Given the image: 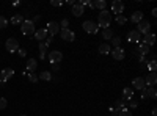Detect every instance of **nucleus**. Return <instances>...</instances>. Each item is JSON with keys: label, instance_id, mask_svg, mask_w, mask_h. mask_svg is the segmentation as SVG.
I'll return each mask as SVG.
<instances>
[{"label": "nucleus", "instance_id": "1", "mask_svg": "<svg viewBox=\"0 0 157 116\" xmlns=\"http://www.w3.org/2000/svg\"><path fill=\"white\" fill-rule=\"evenodd\" d=\"M110 24H112V14L110 11L107 9H102L99 14H98V25L104 28H110Z\"/></svg>", "mask_w": 157, "mask_h": 116}, {"label": "nucleus", "instance_id": "2", "mask_svg": "<svg viewBox=\"0 0 157 116\" xmlns=\"http://www.w3.org/2000/svg\"><path fill=\"white\" fill-rule=\"evenodd\" d=\"M82 28H83L86 33H90V35H96V33L99 32V25H98L96 22H93V21H85V22L82 24Z\"/></svg>", "mask_w": 157, "mask_h": 116}, {"label": "nucleus", "instance_id": "3", "mask_svg": "<svg viewBox=\"0 0 157 116\" xmlns=\"http://www.w3.org/2000/svg\"><path fill=\"white\" fill-rule=\"evenodd\" d=\"M21 32H22V35H25V36L33 35V33H35V24H33L32 21H24V22L21 24Z\"/></svg>", "mask_w": 157, "mask_h": 116}, {"label": "nucleus", "instance_id": "4", "mask_svg": "<svg viewBox=\"0 0 157 116\" xmlns=\"http://www.w3.org/2000/svg\"><path fill=\"white\" fill-rule=\"evenodd\" d=\"M5 47H6V50L10 54H14V52L19 50V41L16 39V38H8L6 43H5Z\"/></svg>", "mask_w": 157, "mask_h": 116}, {"label": "nucleus", "instance_id": "5", "mask_svg": "<svg viewBox=\"0 0 157 116\" xmlns=\"http://www.w3.org/2000/svg\"><path fill=\"white\" fill-rule=\"evenodd\" d=\"M47 58H49V63L50 64H60L61 60H63V54L60 52V50H52Z\"/></svg>", "mask_w": 157, "mask_h": 116}, {"label": "nucleus", "instance_id": "6", "mask_svg": "<svg viewBox=\"0 0 157 116\" xmlns=\"http://www.w3.org/2000/svg\"><path fill=\"white\" fill-rule=\"evenodd\" d=\"M60 38H61V39H64V41L72 43V41L75 39V33H74L72 30H69V28H61V32H60Z\"/></svg>", "mask_w": 157, "mask_h": 116}, {"label": "nucleus", "instance_id": "7", "mask_svg": "<svg viewBox=\"0 0 157 116\" xmlns=\"http://www.w3.org/2000/svg\"><path fill=\"white\" fill-rule=\"evenodd\" d=\"M149 30H151V24L148 22V21H145V19H143L141 22H138L137 24V32L141 35H146V33H149Z\"/></svg>", "mask_w": 157, "mask_h": 116}, {"label": "nucleus", "instance_id": "8", "mask_svg": "<svg viewBox=\"0 0 157 116\" xmlns=\"http://www.w3.org/2000/svg\"><path fill=\"white\" fill-rule=\"evenodd\" d=\"M112 57H113L115 60H118V61L124 60V57H126L124 49H123L121 46H120V47H113V49H112Z\"/></svg>", "mask_w": 157, "mask_h": 116}, {"label": "nucleus", "instance_id": "9", "mask_svg": "<svg viewBox=\"0 0 157 116\" xmlns=\"http://www.w3.org/2000/svg\"><path fill=\"white\" fill-rule=\"evenodd\" d=\"M123 11H124L123 2H120V0H115V2L112 3V13H115L116 16H120V14H123Z\"/></svg>", "mask_w": 157, "mask_h": 116}, {"label": "nucleus", "instance_id": "10", "mask_svg": "<svg viewBox=\"0 0 157 116\" xmlns=\"http://www.w3.org/2000/svg\"><path fill=\"white\" fill-rule=\"evenodd\" d=\"M47 33L50 35V36H55L58 32H60V24H57V22H47Z\"/></svg>", "mask_w": 157, "mask_h": 116}, {"label": "nucleus", "instance_id": "11", "mask_svg": "<svg viewBox=\"0 0 157 116\" xmlns=\"http://www.w3.org/2000/svg\"><path fill=\"white\" fill-rule=\"evenodd\" d=\"M132 86L137 89V91H141V89H145L146 85H145V79L143 77H135V79L132 80Z\"/></svg>", "mask_w": 157, "mask_h": 116}, {"label": "nucleus", "instance_id": "12", "mask_svg": "<svg viewBox=\"0 0 157 116\" xmlns=\"http://www.w3.org/2000/svg\"><path fill=\"white\" fill-rule=\"evenodd\" d=\"M155 83H157V75H155V72H149V74L145 77V85H146V88L155 86Z\"/></svg>", "mask_w": 157, "mask_h": 116}, {"label": "nucleus", "instance_id": "13", "mask_svg": "<svg viewBox=\"0 0 157 116\" xmlns=\"http://www.w3.org/2000/svg\"><path fill=\"white\" fill-rule=\"evenodd\" d=\"M135 54H140V55H143V57H146L151 50H149V46H146L145 43H138V47H137V50H134Z\"/></svg>", "mask_w": 157, "mask_h": 116}, {"label": "nucleus", "instance_id": "14", "mask_svg": "<svg viewBox=\"0 0 157 116\" xmlns=\"http://www.w3.org/2000/svg\"><path fill=\"white\" fill-rule=\"evenodd\" d=\"M140 38H141V35L137 30H130L127 33V41L129 43H140Z\"/></svg>", "mask_w": 157, "mask_h": 116}, {"label": "nucleus", "instance_id": "15", "mask_svg": "<svg viewBox=\"0 0 157 116\" xmlns=\"http://www.w3.org/2000/svg\"><path fill=\"white\" fill-rule=\"evenodd\" d=\"M46 38H47V30H46V28H38V30H35V39H38L39 43H43Z\"/></svg>", "mask_w": 157, "mask_h": 116}, {"label": "nucleus", "instance_id": "16", "mask_svg": "<svg viewBox=\"0 0 157 116\" xmlns=\"http://www.w3.org/2000/svg\"><path fill=\"white\" fill-rule=\"evenodd\" d=\"M141 43H145L146 46H149V47H151V46L155 43V35H154V33H151V32H149V33H146Z\"/></svg>", "mask_w": 157, "mask_h": 116}, {"label": "nucleus", "instance_id": "17", "mask_svg": "<svg viewBox=\"0 0 157 116\" xmlns=\"http://www.w3.org/2000/svg\"><path fill=\"white\" fill-rule=\"evenodd\" d=\"M83 13H85V8H83L82 5H78V3H74V5H72V14H74L75 17H80Z\"/></svg>", "mask_w": 157, "mask_h": 116}, {"label": "nucleus", "instance_id": "18", "mask_svg": "<svg viewBox=\"0 0 157 116\" xmlns=\"http://www.w3.org/2000/svg\"><path fill=\"white\" fill-rule=\"evenodd\" d=\"M126 105H127V100H124V99H120V100H116V102H115L113 110L118 113V111H121L123 108H126Z\"/></svg>", "mask_w": 157, "mask_h": 116}, {"label": "nucleus", "instance_id": "19", "mask_svg": "<svg viewBox=\"0 0 157 116\" xmlns=\"http://www.w3.org/2000/svg\"><path fill=\"white\" fill-rule=\"evenodd\" d=\"M132 97H134V88H129V86L123 88V99L124 100H129V99H132Z\"/></svg>", "mask_w": 157, "mask_h": 116}, {"label": "nucleus", "instance_id": "20", "mask_svg": "<svg viewBox=\"0 0 157 116\" xmlns=\"http://www.w3.org/2000/svg\"><path fill=\"white\" fill-rule=\"evenodd\" d=\"M0 75H2V79H3V80H8V79H11V77L14 75V69H11V68H5L2 72H0Z\"/></svg>", "mask_w": 157, "mask_h": 116}, {"label": "nucleus", "instance_id": "21", "mask_svg": "<svg viewBox=\"0 0 157 116\" xmlns=\"http://www.w3.org/2000/svg\"><path fill=\"white\" fill-rule=\"evenodd\" d=\"M36 68H38V61H36L35 58H30V60L27 61V71H29V72H35Z\"/></svg>", "mask_w": 157, "mask_h": 116}, {"label": "nucleus", "instance_id": "22", "mask_svg": "<svg viewBox=\"0 0 157 116\" xmlns=\"http://www.w3.org/2000/svg\"><path fill=\"white\" fill-rule=\"evenodd\" d=\"M130 21H132L134 24L141 22V21H143V13H141V11H135V13H132V16H130Z\"/></svg>", "mask_w": 157, "mask_h": 116}, {"label": "nucleus", "instance_id": "23", "mask_svg": "<svg viewBox=\"0 0 157 116\" xmlns=\"http://www.w3.org/2000/svg\"><path fill=\"white\" fill-rule=\"evenodd\" d=\"M98 50H99V54L107 55V54H110V52H112V47H110L109 44H101V46L98 47Z\"/></svg>", "mask_w": 157, "mask_h": 116}, {"label": "nucleus", "instance_id": "24", "mask_svg": "<svg viewBox=\"0 0 157 116\" xmlns=\"http://www.w3.org/2000/svg\"><path fill=\"white\" fill-rule=\"evenodd\" d=\"M47 44L43 41V43H39V58H41V60H44L46 58V50H47Z\"/></svg>", "mask_w": 157, "mask_h": 116}, {"label": "nucleus", "instance_id": "25", "mask_svg": "<svg viewBox=\"0 0 157 116\" xmlns=\"http://www.w3.org/2000/svg\"><path fill=\"white\" fill-rule=\"evenodd\" d=\"M115 35H113V30L112 28H104V32H102V38H104V39H112V38H113Z\"/></svg>", "mask_w": 157, "mask_h": 116}, {"label": "nucleus", "instance_id": "26", "mask_svg": "<svg viewBox=\"0 0 157 116\" xmlns=\"http://www.w3.org/2000/svg\"><path fill=\"white\" fill-rule=\"evenodd\" d=\"M146 68H148L149 72H155V71H157V61H155V60L146 61Z\"/></svg>", "mask_w": 157, "mask_h": 116}, {"label": "nucleus", "instance_id": "27", "mask_svg": "<svg viewBox=\"0 0 157 116\" xmlns=\"http://www.w3.org/2000/svg\"><path fill=\"white\" fill-rule=\"evenodd\" d=\"M93 6H94V8H99V9L102 11V9H105L107 2H105V0H96V2H93Z\"/></svg>", "mask_w": 157, "mask_h": 116}, {"label": "nucleus", "instance_id": "28", "mask_svg": "<svg viewBox=\"0 0 157 116\" xmlns=\"http://www.w3.org/2000/svg\"><path fill=\"white\" fill-rule=\"evenodd\" d=\"M38 77H39V80H46V82L52 80V74H50L49 71H44V72H41V74H39Z\"/></svg>", "mask_w": 157, "mask_h": 116}, {"label": "nucleus", "instance_id": "29", "mask_svg": "<svg viewBox=\"0 0 157 116\" xmlns=\"http://www.w3.org/2000/svg\"><path fill=\"white\" fill-rule=\"evenodd\" d=\"M10 22L14 24V25H17V24H22V22H24V17H22V14H14V16L11 17Z\"/></svg>", "mask_w": 157, "mask_h": 116}, {"label": "nucleus", "instance_id": "30", "mask_svg": "<svg viewBox=\"0 0 157 116\" xmlns=\"http://www.w3.org/2000/svg\"><path fill=\"white\" fill-rule=\"evenodd\" d=\"M146 91H148V97H151V99H155V97H157V91H155L154 86L146 88Z\"/></svg>", "mask_w": 157, "mask_h": 116}, {"label": "nucleus", "instance_id": "31", "mask_svg": "<svg viewBox=\"0 0 157 116\" xmlns=\"http://www.w3.org/2000/svg\"><path fill=\"white\" fill-rule=\"evenodd\" d=\"M110 41H112V46H113V47H120V46H121V38H120V36H113Z\"/></svg>", "mask_w": 157, "mask_h": 116}, {"label": "nucleus", "instance_id": "32", "mask_svg": "<svg viewBox=\"0 0 157 116\" xmlns=\"http://www.w3.org/2000/svg\"><path fill=\"white\" fill-rule=\"evenodd\" d=\"M29 80H30L32 83H36V82L39 80V77H38V74H35V72H29Z\"/></svg>", "mask_w": 157, "mask_h": 116}, {"label": "nucleus", "instance_id": "33", "mask_svg": "<svg viewBox=\"0 0 157 116\" xmlns=\"http://www.w3.org/2000/svg\"><path fill=\"white\" fill-rule=\"evenodd\" d=\"M116 22L120 24V25H124V24L127 22V19H126L124 14H120V16H116Z\"/></svg>", "mask_w": 157, "mask_h": 116}, {"label": "nucleus", "instance_id": "34", "mask_svg": "<svg viewBox=\"0 0 157 116\" xmlns=\"http://www.w3.org/2000/svg\"><path fill=\"white\" fill-rule=\"evenodd\" d=\"M118 116H132V113H130V110L126 107V108H123L121 111H118Z\"/></svg>", "mask_w": 157, "mask_h": 116}, {"label": "nucleus", "instance_id": "35", "mask_svg": "<svg viewBox=\"0 0 157 116\" xmlns=\"http://www.w3.org/2000/svg\"><path fill=\"white\" fill-rule=\"evenodd\" d=\"M127 105H129L130 108H137V107H138V102L132 97V99H129V100H127Z\"/></svg>", "mask_w": 157, "mask_h": 116}, {"label": "nucleus", "instance_id": "36", "mask_svg": "<svg viewBox=\"0 0 157 116\" xmlns=\"http://www.w3.org/2000/svg\"><path fill=\"white\" fill-rule=\"evenodd\" d=\"M6 105H8L6 99H5V97H0V110H5V108H6Z\"/></svg>", "mask_w": 157, "mask_h": 116}, {"label": "nucleus", "instance_id": "37", "mask_svg": "<svg viewBox=\"0 0 157 116\" xmlns=\"http://www.w3.org/2000/svg\"><path fill=\"white\" fill-rule=\"evenodd\" d=\"M6 25H8V21H6V17L0 16V28H5Z\"/></svg>", "mask_w": 157, "mask_h": 116}, {"label": "nucleus", "instance_id": "38", "mask_svg": "<svg viewBox=\"0 0 157 116\" xmlns=\"http://www.w3.org/2000/svg\"><path fill=\"white\" fill-rule=\"evenodd\" d=\"M68 25H69V21H68V19H63L61 24H60V27H61V28H68Z\"/></svg>", "mask_w": 157, "mask_h": 116}, {"label": "nucleus", "instance_id": "39", "mask_svg": "<svg viewBox=\"0 0 157 116\" xmlns=\"http://www.w3.org/2000/svg\"><path fill=\"white\" fill-rule=\"evenodd\" d=\"M50 5H52V6H61V5H63V2H61V0H52Z\"/></svg>", "mask_w": 157, "mask_h": 116}, {"label": "nucleus", "instance_id": "40", "mask_svg": "<svg viewBox=\"0 0 157 116\" xmlns=\"http://www.w3.org/2000/svg\"><path fill=\"white\" fill-rule=\"evenodd\" d=\"M141 99H143V100L148 99V91H146V88H145V89H141Z\"/></svg>", "mask_w": 157, "mask_h": 116}, {"label": "nucleus", "instance_id": "41", "mask_svg": "<svg viewBox=\"0 0 157 116\" xmlns=\"http://www.w3.org/2000/svg\"><path fill=\"white\" fill-rule=\"evenodd\" d=\"M17 54H19V57H25V55H27V50H25V49H19Z\"/></svg>", "mask_w": 157, "mask_h": 116}, {"label": "nucleus", "instance_id": "42", "mask_svg": "<svg viewBox=\"0 0 157 116\" xmlns=\"http://www.w3.org/2000/svg\"><path fill=\"white\" fill-rule=\"evenodd\" d=\"M52 69H54V71H60V64H52Z\"/></svg>", "mask_w": 157, "mask_h": 116}, {"label": "nucleus", "instance_id": "43", "mask_svg": "<svg viewBox=\"0 0 157 116\" xmlns=\"http://www.w3.org/2000/svg\"><path fill=\"white\" fill-rule=\"evenodd\" d=\"M39 19H41V16H35V19H33V21H32V22H33V24H35V22H38V21H39Z\"/></svg>", "mask_w": 157, "mask_h": 116}, {"label": "nucleus", "instance_id": "44", "mask_svg": "<svg viewBox=\"0 0 157 116\" xmlns=\"http://www.w3.org/2000/svg\"><path fill=\"white\" fill-rule=\"evenodd\" d=\"M151 114H152V116H157V108H155V107L152 108V113H151Z\"/></svg>", "mask_w": 157, "mask_h": 116}, {"label": "nucleus", "instance_id": "45", "mask_svg": "<svg viewBox=\"0 0 157 116\" xmlns=\"http://www.w3.org/2000/svg\"><path fill=\"white\" fill-rule=\"evenodd\" d=\"M5 82H6V80H3V79H2V77H0V85H3Z\"/></svg>", "mask_w": 157, "mask_h": 116}, {"label": "nucleus", "instance_id": "46", "mask_svg": "<svg viewBox=\"0 0 157 116\" xmlns=\"http://www.w3.org/2000/svg\"><path fill=\"white\" fill-rule=\"evenodd\" d=\"M112 116H118V113L116 111H112Z\"/></svg>", "mask_w": 157, "mask_h": 116}, {"label": "nucleus", "instance_id": "47", "mask_svg": "<svg viewBox=\"0 0 157 116\" xmlns=\"http://www.w3.org/2000/svg\"><path fill=\"white\" fill-rule=\"evenodd\" d=\"M21 116H27V114H21Z\"/></svg>", "mask_w": 157, "mask_h": 116}]
</instances>
